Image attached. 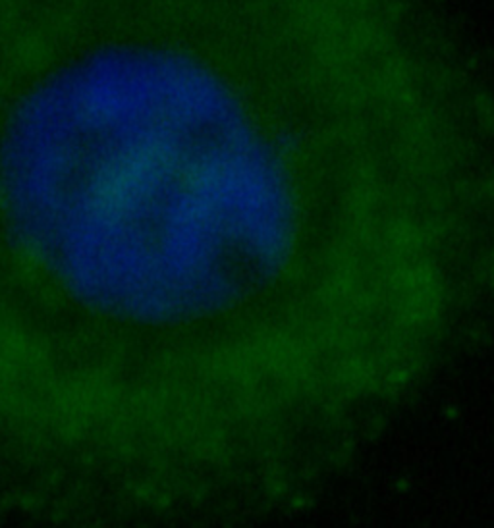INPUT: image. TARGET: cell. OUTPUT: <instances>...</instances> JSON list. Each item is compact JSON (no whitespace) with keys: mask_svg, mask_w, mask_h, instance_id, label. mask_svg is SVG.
Instances as JSON below:
<instances>
[{"mask_svg":"<svg viewBox=\"0 0 494 528\" xmlns=\"http://www.w3.org/2000/svg\"><path fill=\"white\" fill-rule=\"evenodd\" d=\"M428 204L363 0H0V392L151 432L357 334Z\"/></svg>","mask_w":494,"mask_h":528,"instance_id":"cell-1","label":"cell"}]
</instances>
